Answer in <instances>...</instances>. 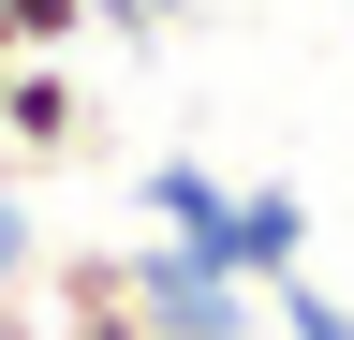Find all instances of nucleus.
Masks as SVG:
<instances>
[{"mask_svg": "<svg viewBox=\"0 0 354 340\" xmlns=\"http://www.w3.org/2000/svg\"><path fill=\"white\" fill-rule=\"evenodd\" d=\"M133 207H148V237H177V251H207L221 281H281V267H310V193L295 178H207V163H148L133 178Z\"/></svg>", "mask_w": 354, "mask_h": 340, "instance_id": "1", "label": "nucleus"}, {"mask_svg": "<svg viewBox=\"0 0 354 340\" xmlns=\"http://www.w3.org/2000/svg\"><path fill=\"white\" fill-rule=\"evenodd\" d=\"M266 325H281V340H354V311H339L310 267H281V281H266Z\"/></svg>", "mask_w": 354, "mask_h": 340, "instance_id": "6", "label": "nucleus"}, {"mask_svg": "<svg viewBox=\"0 0 354 340\" xmlns=\"http://www.w3.org/2000/svg\"><path fill=\"white\" fill-rule=\"evenodd\" d=\"M339 15H354V0H339Z\"/></svg>", "mask_w": 354, "mask_h": 340, "instance_id": "9", "label": "nucleus"}, {"mask_svg": "<svg viewBox=\"0 0 354 340\" xmlns=\"http://www.w3.org/2000/svg\"><path fill=\"white\" fill-rule=\"evenodd\" d=\"M44 281V222H30V178L0 163V296H30Z\"/></svg>", "mask_w": 354, "mask_h": 340, "instance_id": "7", "label": "nucleus"}, {"mask_svg": "<svg viewBox=\"0 0 354 340\" xmlns=\"http://www.w3.org/2000/svg\"><path fill=\"white\" fill-rule=\"evenodd\" d=\"M118 281H133V325L148 340H266V296L221 281L207 251H177V237H118Z\"/></svg>", "mask_w": 354, "mask_h": 340, "instance_id": "2", "label": "nucleus"}, {"mask_svg": "<svg viewBox=\"0 0 354 340\" xmlns=\"http://www.w3.org/2000/svg\"><path fill=\"white\" fill-rule=\"evenodd\" d=\"M44 325H59V340H148L118 251H44Z\"/></svg>", "mask_w": 354, "mask_h": 340, "instance_id": "4", "label": "nucleus"}, {"mask_svg": "<svg viewBox=\"0 0 354 340\" xmlns=\"http://www.w3.org/2000/svg\"><path fill=\"white\" fill-rule=\"evenodd\" d=\"M88 45V0H0V60H74Z\"/></svg>", "mask_w": 354, "mask_h": 340, "instance_id": "5", "label": "nucleus"}, {"mask_svg": "<svg viewBox=\"0 0 354 340\" xmlns=\"http://www.w3.org/2000/svg\"><path fill=\"white\" fill-rule=\"evenodd\" d=\"M0 340H59V325H44V311H15V296H0Z\"/></svg>", "mask_w": 354, "mask_h": 340, "instance_id": "8", "label": "nucleus"}, {"mask_svg": "<svg viewBox=\"0 0 354 340\" xmlns=\"http://www.w3.org/2000/svg\"><path fill=\"white\" fill-rule=\"evenodd\" d=\"M0 163L44 178V163H104V118H88L74 60H0Z\"/></svg>", "mask_w": 354, "mask_h": 340, "instance_id": "3", "label": "nucleus"}]
</instances>
